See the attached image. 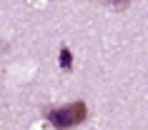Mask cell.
Listing matches in <instances>:
<instances>
[{
  "label": "cell",
  "instance_id": "7a4b0ae2",
  "mask_svg": "<svg viewBox=\"0 0 148 130\" xmlns=\"http://www.w3.org/2000/svg\"><path fill=\"white\" fill-rule=\"evenodd\" d=\"M60 68L63 70H70V68H73V55H70L68 48H63V50H60Z\"/></svg>",
  "mask_w": 148,
  "mask_h": 130
},
{
  "label": "cell",
  "instance_id": "6da1fadb",
  "mask_svg": "<svg viewBox=\"0 0 148 130\" xmlns=\"http://www.w3.org/2000/svg\"><path fill=\"white\" fill-rule=\"evenodd\" d=\"M50 123H53L58 130H68V128H75V125H80V123L88 118V108L86 103H70V105H63L58 108V110H50Z\"/></svg>",
  "mask_w": 148,
  "mask_h": 130
},
{
  "label": "cell",
  "instance_id": "3957f363",
  "mask_svg": "<svg viewBox=\"0 0 148 130\" xmlns=\"http://www.w3.org/2000/svg\"><path fill=\"white\" fill-rule=\"evenodd\" d=\"M110 5L113 8H123V0H110Z\"/></svg>",
  "mask_w": 148,
  "mask_h": 130
}]
</instances>
